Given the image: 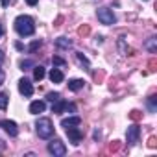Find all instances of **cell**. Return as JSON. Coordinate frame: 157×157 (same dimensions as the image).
<instances>
[{
    "mask_svg": "<svg viewBox=\"0 0 157 157\" xmlns=\"http://www.w3.org/2000/svg\"><path fill=\"white\" fill-rule=\"evenodd\" d=\"M19 91L26 98H30L33 94V85H32V82L28 80V78H21V80H19Z\"/></svg>",
    "mask_w": 157,
    "mask_h": 157,
    "instance_id": "7",
    "label": "cell"
},
{
    "mask_svg": "<svg viewBox=\"0 0 157 157\" xmlns=\"http://www.w3.org/2000/svg\"><path fill=\"white\" fill-rule=\"evenodd\" d=\"M100 139V131L98 129H94V140H98Z\"/></svg>",
    "mask_w": 157,
    "mask_h": 157,
    "instance_id": "29",
    "label": "cell"
},
{
    "mask_svg": "<svg viewBox=\"0 0 157 157\" xmlns=\"http://www.w3.org/2000/svg\"><path fill=\"white\" fill-rule=\"evenodd\" d=\"M4 80H6V74H4V70H2V68H0V85L4 83Z\"/></svg>",
    "mask_w": 157,
    "mask_h": 157,
    "instance_id": "24",
    "label": "cell"
},
{
    "mask_svg": "<svg viewBox=\"0 0 157 157\" xmlns=\"http://www.w3.org/2000/svg\"><path fill=\"white\" fill-rule=\"evenodd\" d=\"M37 2H39V0H26V4H28V6H35Z\"/></svg>",
    "mask_w": 157,
    "mask_h": 157,
    "instance_id": "25",
    "label": "cell"
},
{
    "mask_svg": "<svg viewBox=\"0 0 157 157\" xmlns=\"http://www.w3.org/2000/svg\"><path fill=\"white\" fill-rule=\"evenodd\" d=\"M68 91H74V93H78V91H82L83 87H85V82L83 80H80V78H72V80H68Z\"/></svg>",
    "mask_w": 157,
    "mask_h": 157,
    "instance_id": "9",
    "label": "cell"
},
{
    "mask_svg": "<svg viewBox=\"0 0 157 157\" xmlns=\"http://www.w3.org/2000/svg\"><path fill=\"white\" fill-rule=\"evenodd\" d=\"M59 98H61V94H59V93H48V94H46V100H48V102H52V104H54L56 100H59Z\"/></svg>",
    "mask_w": 157,
    "mask_h": 157,
    "instance_id": "23",
    "label": "cell"
},
{
    "mask_svg": "<svg viewBox=\"0 0 157 157\" xmlns=\"http://www.w3.org/2000/svg\"><path fill=\"white\" fill-rule=\"evenodd\" d=\"M56 46H57V48H70V46H72V41L67 39V37H57V39H56Z\"/></svg>",
    "mask_w": 157,
    "mask_h": 157,
    "instance_id": "16",
    "label": "cell"
},
{
    "mask_svg": "<svg viewBox=\"0 0 157 157\" xmlns=\"http://www.w3.org/2000/svg\"><path fill=\"white\" fill-rule=\"evenodd\" d=\"M0 128H2L10 137H17L19 135V128L13 120H0Z\"/></svg>",
    "mask_w": 157,
    "mask_h": 157,
    "instance_id": "8",
    "label": "cell"
},
{
    "mask_svg": "<svg viewBox=\"0 0 157 157\" xmlns=\"http://www.w3.org/2000/svg\"><path fill=\"white\" fill-rule=\"evenodd\" d=\"M48 153L54 155V157H63L67 153V146L59 140V139H54L48 142Z\"/></svg>",
    "mask_w": 157,
    "mask_h": 157,
    "instance_id": "4",
    "label": "cell"
},
{
    "mask_svg": "<svg viewBox=\"0 0 157 157\" xmlns=\"http://www.w3.org/2000/svg\"><path fill=\"white\" fill-rule=\"evenodd\" d=\"M41 46H43V41H41V39H35V41H32V44L28 46V52L33 54V52H37Z\"/></svg>",
    "mask_w": 157,
    "mask_h": 157,
    "instance_id": "17",
    "label": "cell"
},
{
    "mask_svg": "<svg viewBox=\"0 0 157 157\" xmlns=\"http://www.w3.org/2000/svg\"><path fill=\"white\" fill-rule=\"evenodd\" d=\"M65 131H67V137H68V140L74 144V146H78L82 140H83V131L78 128V126H72V128H65Z\"/></svg>",
    "mask_w": 157,
    "mask_h": 157,
    "instance_id": "5",
    "label": "cell"
},
{
    "mask_svg": "<svg viewBox=\"0 0 157 157\" xmlns=\"http://www.w3.org/2000/svg\"><path fill=\"white\" fill-rule=\"evenodd\" d=\"M139 137H140V128L139 124H131L126 131V140H128V146H135L139 142Z\"/></svg>",
    "mask_w": 157,
    "mask_h": 157,
    "instance_id": "6",
    "label": "cell"
},
{
    "mask_svg": "<svg viewBox=\"0 0 157 157\" xmlns=\"http://www.w3.org/2000/svg\"><path fill=\"white\" fill-rule=\"evenodd\" d=\"M44 109H46V104H44L43 100H35V102L30 104V113H32V115H39V113H43Z\"/></svg>",
    "mask_w": 157,
    "mask_h": 157,
    "instance_id": "11",
    "label": "cell"
},
{
    "mask_svg": "<svg viewBox=\"0 0 157 157\" xmlns=\"http://www.w3.org/2000/svg\"><path fill=\"white\" fill-rule=\"evenodd\" d=\"M0 2H2V6H4V8H8V6H10V2H11V0H0Z\"/></svg>",
    "mask_w": 157,
    "mask_h": 157,
    "instance_id": "26",
    "label": "cell"
},
{
    "mask_svg": "<svg viewBox=\"0 0 157 157\" xmlns=\"http://www.w3.org/2000/svg\"><path fill=\"white\" fill-rule=\"evenodd\" d=\"M65 107H67V100L59 98V100H56V102L52 104V113H56V115H61V113L65 111Z\"/></svg>",
    "mask_w": 157,
    "mask_h": 157,
    "instance_id": "13",
    "label": "cell"
},
{
    "mask_svg": "<svg viewBox=\"0 0 157 157\" xmlns=\"http://www.w3.org/2000/svg\"><path fill=\"white\" fill-rule=\"evenodd\" d=\"M15 48H17V50H21V52H22V50H24V46H22V44H21V43H15Z\"/></svg>",
    "mask_w": 157,
    "mask_h": 157,
    "instance_id": "27",
    "label": "cell"
},
{
    "mask_svg": "<svg viewBox=\"0 0 157 157\" xmlns=\"http://www.w3.org/2000/svg\"><path fill=\"white\" fill-rule=\"evenodd\" d=\"M50 80H52V83H63V80H65V74L59 70V68H52L50 70Z\"/></svg>",
    "mask_w": 157,
    "mask_h": 157,
    "instance_id": "12",
    "label": "cell"
},
{
    "mask_svg": "<svg viewBox=\"0 0 157 157\" xmlns=\"http://www.w3.org/2000/svg\"><path fill=\"white\" fill-rule=\"evenodd\" d=\"M44 74H46L44 72V67H41V65H35L33 67V80L35 82H41L43 78H44Z\"/></svg>",
    "mask_w": 157,
    "mask_h": 157,
    "instance_id": "15",
    "label": "cell"
},
{
    "mask_svg": "<svg viewBox=\"0 0 157 157\" xmlns=\"http://www.w3.org/2000/svg\"><path fill=\"white\" fill-rule=\"evenodd\" d=\"M35 67V63L32 61V59H22L21 61V70H30V68H33Z\"/></svg>",
    "mask_w": 157,
    "mask_h": 157,
    "instance_id": "20",
    "label": "cell"
},
{
    "mask_svg": "<svg viewBox=\"0 0 157 157\" xmlns=\"http://www.w3.org/2000/svg\"><path fill=\"white\" fill-rule=\"evenodd\" d=\"M10 102V93H0V109H6Z\"/></svg>",
    "mask_w": 157,
    "mask_h": 157,
    "instance_id": "19",
    "label": "cell"
},
{
    "mask_svg": "<svg viewBox=\"0 0 157 157\" xmlns=\"http://www.w3.org/2000/svg\"><path fill=\"white\" fill-rule=\"evenodd\" d=\"M4 35V28H2V24H0V37Z\"/></svg>",
    "mask_w": 157,
    "mask_h": 157,
    "instance_id": "31",
    "label": "cell"
},
{
    "mask_svg": "<svg viewBox=\"0 0 157 157\" xmlns=\"http://www.w3.org/2000/svg\"><path fill=\"white\" fill-rule=\"evenodd\" d=\"M15 30L21 37H30L35 33V24H33V19L28 17V15H19L15 19Z\"/></svg>",
    "mask_w": 157,
    "mask_h": 157,
    "instance_id": "1",
    "label": "cell"
},
{
    "mask_svg": "<svg viewBox=\"0 0 157 157\" xmlns=\"http://www.w3.org/2000/svg\"><path fill=\"white\" fill-rule=\"evenodd\" d=\"M76 57H78V61H80V65L85 67V70H91V68H89V59H87L82 52H76Z\"/></svg>",
    "mask_w": 157,
    "mask_h": 157,
    "instance_id": "18",
    "label": "cell"
},
{
    "mask_svg": "<svg viewBox=\"0 0 157 157\" xmlns=\"http://www.w3.org/2000/svg\"><path fill=\"white\" fill-rule=\"evenodd\" d=\"M146 105H148V111L150 113H157V96L155 94H150L148 100H146Z\"/></svg>",
    "mask_w": 157,
    "mask_h": 157,
    "instance_id": "14",
    "label": "cell"
},
{
    "mask_svg": "<svg viewBox=\"0 0 157 157\" xmlns=\"http://www.w3.org/2000/svg\"><path fill=\"white\" fill-rule=\"evenodd\" d=\"M0 150H6V142H2V140H0Z\"/></svg>",
    "mask_w": 157,
    "mask_h": 157,
    "instance_id": "30",
    "label": "cell"
},
{
    "mask_svg": "<svg viewBox=\"0 0 157 157\" xmlns=\"http://www.w3.org/2000/svg\"><path fill=\"white\" fill-rule=\"evenodd\" d=\"M35 131H37L39 139H50L54 135V124H52V120L46 118V117L39 118L35 122Z\"/></svg>",
    "mask_w": 157,
    "mask_h": 157,
    "instance_id": "2",
    "label": "cell"
},
{
    "mask_svg": "<svg viewBox=\"0 0 157 157\" xmlns=\"http://www.w3.org/2000/svg\"><path fill=\"white\" fill-rule=\"evenodd\" d=\"M52 63H54V67H65L67 65V61L63 57H59V56H54L52 57Z\"/></svg>",
    "mask_w": 157,
    "mask_h": 157,
    "instance_id": "22",
    "label": "cell"
},
{
    "mask_svg": "<svg viewBox=\"0 0 157 157\" xmlns=\"http://www.w3.org/2000/svg\"><path fill=\"white\" fill-rule=\"evenodd\" d=\"M155 43H157V39H155V37H150V41L146 43V48H148L151 54H155V52H157V48H155Z\"/></svg>",
    "mask_w": 157,
    "mask_h": 157,
    "instance_id": "21",
    "label": "cell"
},
{
    "mask_svg": "<svg viewBox=\"0 0 157 157\" xmlns=\"http://www.w3.org/2000/svg\"><path fill=\"white\" fill-rule=\"evenodd\" d=\"M4 59H6V56H4V52H2V50H0V65H2V61H4Z\"/></svg>",
    "mask_w": 157,
    "mask_h": 157,
    "instance_id": "28",
    "label": "cell"
},
{
    "mask_svg": "<svg viewBox=\"0 0 157 157\" xmlns=\"http://www.w3.org/2000/svg\"><path fill=\"white\" fill-rule=\"evenodd\" d=\"M96 17H98V21H100L102 24H105V26H113V24L117 22V17H115L113 10H109V8H105V6L96 10Z\"/></svg>",
    "mask_w": 157,
    "mask_h": 157,
    "instance_id": "3",
    "label": "cell"
},
{
    "mask_svg": "<svg viewBox=\"0 0 157 157\" xmlns=\"http://www.w3.org/2000/svg\"><path fill=\"white\" fill-rule=\"evenodd\" d=\"M80 124H82V118L78 115H72V117L61 120V128H72V126H80Z\"/></svg>",
    "mask_w": 157,
    "mask_h": 157,
    "instance_id": "10",
    "label": "cell"
}]
</instances>
